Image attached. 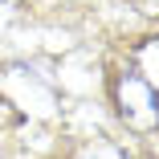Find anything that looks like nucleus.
<instances>
[{"instance_id": "2", "label": "nucleus", "mask_w": 159, "mask_h": 159, "mask_svg": "<svg viewBox=\"0 0 159 159\" xmlns=\"http://www.w3.org/2000/svg\"><path fill=\"white\" fill-rule=\"evenodd\" d=\"M78 159H126V155H122L114 143H94V147H86Z\"/></svg>"}, {"instance_id": "1", "label": "nucleus", "mask_w": 159, "mask_h": 159, "mask_svg": "<svg viewBox=\"0 0 159 159\" xmlns=\"http://www.w3.org/2000/svg\"><path fill=\"white\" fill-rule=\"evenodd\" d=\"M118 114L126 126H135V131H151V126H159V94L139 78V74H122L118 86Z\"/></svg>"}]
</instances>
